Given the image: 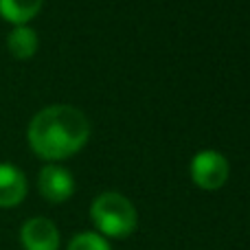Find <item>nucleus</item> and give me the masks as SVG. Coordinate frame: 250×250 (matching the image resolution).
<instances>
[{"label": "nucleus", "instance_id": "1", "mask_svg": "<svg viewBox=\"0 0 250 250\" xmlns=\"http://www.w3.org/2000/svg\"><path fill=\"white\" fill-rule=\"evenodd\" d=\"M90 136V123L73 105H48L29 123V145L40 158L62 160L77 154Z\"/></svg>", "mask_w": 250, "mask_h": 250}, {"label": "nucleus", "instance_id": "2", "mask_svg": "<svg viewBox=\"0 0 250 250\" xmlns=\"http://www.w3.org/2000/svg\"><path fill=\"white\" fill-rule=\"evenodd\" d=\"M90 220L97 226L101 237H114L123 239L134 233L136 229V208L125 195L105 191L92 200L90 207Z\"/></svg>", "mask_w": 250, "mask_h": 250}, {"label": "nucleus", "instance_id": "3", "mask_svg": "<svg viewBox=\"0 0 250 250\" xmlns=\"http://www.w3.org/2000/svg\"><path fill=\"white\" fill-rule=\"evenodd\" d=\"M191 178L204 191H217L229 180V160L215 149H202L191 160Z\"/></svg>", "mask_w": 250, "mask_h": 250}, {"label": "nucleus", "instance_id": "4", "mask_svg": "<svg viewBox=\"0 0 250 250\" xmlns=\"http://www.w3.org/2000/svg\"><path fill=\"white\" fill-rule=\"evenodd\" d=\"M38 189L48 202H66L75 193V178L60 165H46L38 176Z\"/></svg>", "mask_w": 250, "mask_h": 250}, {"label": "nucleus", "instance_id": "5", "mask_svg": "<svg viewBox=\"0 0 250 250\" xmlns=\"http://www.w3.org/2000/svg\"><path fill=\"white\" fill-rule=\"evenodd\" d=\"M24 250H60V230L48 217H31L20 229Z\"/></svg>", "mask_w": 250, "mask_h": 250}, {"label": "nucleus", "instance_id": "6", "mask_svg": "<svg viewBox=\"0 0 250 250\" xmlns=\"http://www.w3.org/2000/svg\"><path fill=\"white\" fill-rule=\"evenodd\" d=\"M26 198V178L16 165L0 163V208L18 207Z\"/></svg>", "mask_w": 250, "mask_h": 250}, {"label": "nucleus", "instance_id": "7", "mask_svg": "<svg viewBox=\"0 0 250 250\" xmlns=\"http://www.w3.org/2000/svg\"><path fill=\"white\" fill-rule=\"evenodd\" d=\"M44 0H0V16L16 26L26 24L40 13Z\"/></svg>", "mask_w": 250, "mask_h": 250}, {"label": "nucleus", "instance_id": "8", "mask_svg": "<svg viewBox=\"0 0 250 250\" xmlns=\"http://www.w3.org/2000/svg\"><path fill=\"white\" fill-rule=\"evenodd\" d=\"M38 44H40L38 33L26 24L16 26L7 38L9 51H11V55L18 57V60H29V57H33L35 51H38Z\"/></svg>", "mask_w": 250, "mask_h": 250}, {"label": "nucleus", "instance_id": "9", "mask_svg": "<svg viewBox=\"0 0 250 250\" xmlns=\"http://www.w3.org/2000/svg\"><path fill=\"white\" fill-rule=\"evenodd\" d=\"M66 250H112V248H110L108 239L101 237L99 233H90V230H86V233L75 235V237L70 239V244H68Z\"/></svg>", "mask_w": 250, "mask_h": 250}]
</instances>
